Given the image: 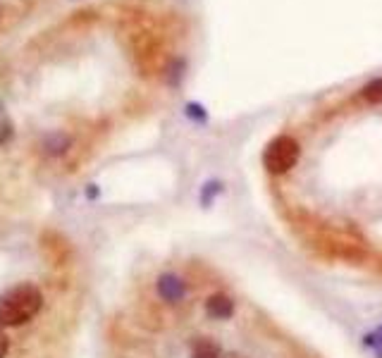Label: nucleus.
Instances as JSON below:
<instances>
[{
  "mask_svg": "<svg viewBox=\"0 0 382 358\" xmlns=\"http://www.w3.org/2000/svg\"><path fill=\"white\" fill-rule=\"evenodd\" d=\"M222 351L220 346L208 337H199L191 342V358H220Z\"/></svg>",
  "mask_w": 382,
  "mask_h": 358,
  "instance_id": "obj_5",
  "label": "nucleus"
},
{
  "mask_svg": "<svg viewBox=\"0 0 382 358\" xmlns=\"http://www.w3.org/2000/svg\"><path fill=\"white\" fill-rule=\"evenodd\" d=\"M0 115H3V103H0Z\"/></svg>",
  "mask_w": 382,
  "mask_h": 358,
  "instance_id": "obj_14",
  "label": "nucleus"
},
{
  "mask_svg": "<svg viewBox=\"0 0 382 358\" xmlns=\"http://www.w3.org/2000/svg\"><path fill=\"white\" fill-rule=\"evenodd\" d=\"M8 354H10V337L0 330V358H5Z\"/></svg>",
  "mask_w": 382,
  "mask_h": 358,
  "instance_id": "obj_10",
  "label": "nucleus"
},
{
  "mask_svg": "<svg viewBox=\"0 0 382 358\" xmlns=\"http://www.w3.org/2000/svg\"><path fill=\"white\" fill-rule=\"evenodd\" d=\"M220 189H222V184H220V182H208L204 187V192H201V203H204V206L211 203V199L220 192Z\"/></svg>",
  "mask_w": 382,
  "mask_h": 358,
  "instance_id": "obj_8",
  "label": "nucleus"
},
{
  "mask_svg": "<svg viewBox=\"0 0 382 358\" xmlns=\"http://www.w3.org/2000/svg\"><path fill=\"white\" fill-rule=\"evenodd\" d=\"M361 94H363V98H366L368 103H375V106L382 103V79H373L370 84L363 86Z\"/></svg>",
  "mask_w": 382,
  "mask_h": 358,
  "instance_id": "obj_7",
  "label": "nucleus"
},
{
  "mask_svg": "<svg viewBox=\"0 0 382 358\" xmlns=\"http://www.w3.org/2000/svg\"><path fill=\"white\" fill-rule=\"evenodd\" d=\"M301 148L292 136H277L268 143L263 153V165L268 167L273 175H282V172L292 170L299 163Z\"/></svg>",
  "mask_w": 382,
  "mask_h": 358,
  "instance_id": "obj_2",
  "label": "nucleus"
},
{
  "mask_svg": "<svg viewBox=\"0 0 382 358\" xmlns=\"http://www.w3.org/2000/svg\"><path fill=\"white\" fill-rule=\"evenodd\" d=\"M206 310L211 317H215V320H227V317H232L234 313V303L229 296H225V294H213V296H208L206 301Z\"/></svg>",
  "mask_w": 382,
  "mask_h": 358,
  "instance_id": "obj_4",
  "label": "nucleus"
},
{
  "mask_svg": "<svg viewBox=\"0 0 382 358\" xmlns=\"http://www.w3.org/2000/svg\"><path fill=\"white\" fill-rule=\"evenodd\" d=\"M220 358H244V356H239V354H222Z\"/></svg>",
  "mask_w": 382,
  "mask_h": 358,
  "instance_id": "obj_13",
  "label": "nucleus"
},
{
  "mask_svg": "<svg viewBox=\"0 0 382 358\" xmlns=\"http://www.w3.org/2000/svg\"><path fill=\"white\" fill-rule=\"evenodd\" d=\"M155 289H158V296L163 299L167 303H177L184 299V294H187V285H184V280L179 275H172V273H165L158 277V282H155Z\"/></svg>",
  "mask_w": 382,
  "mask_h": 358,
  "instance_id": "obj_3",
  "label": "nucleus"
},
{
  "mask_svg": "<svg viewBox=\"0 0 382 358\" xmlns=\"http://www.w3.org/2000/svg\"><path fill=\"white\" fill-rule=\"evenodd\" d=\"M187 115H189L191 120H199V122H204V120H206L204 108L196 106V103H189V106H187Z\"/></svg>",
  "mask_w": 382,
  "mask_h": 358,
  "instance_id": "obj_9",
  "label": "nucleus"
},
{
  "mask_svg": "<svg viewBox=\"0 0 382 358\" xmlns=\"http://www.w3.org/2000/svg\"><path fill=\"white\" fill-rule=\"evenodd\" d=\"M10 136H13V124L5 122L3 127H0V146H3V143L8 141Z\"/></svg>",
  "mask_w": 382,
  "mask_h": 358,
  "instance_id": "obj_11",
  "label": "nucleus"
},
{
  "mask_svg": "<svg viewBox=\"0 0 382 358\" xmlns=\"http://www.w3.org/2000/svg\"><path fill=\"white\" fill-rule=\"evenodd\" d=\"M89 199H94V196H98V189H96V184H89Z\"/></svg>",
  "mask_w": 382,
  "mask_h": 358,
  "instance_id": "obj_12",
  "label": "nucleus"
},
{
  "mask_svg": "<svg viewBox=\"0 0 382 358\" xmlns=\"http://www.w3.org/2000/svg\"><path fill=\"white\" fill-rule=\"evenodd\" d=\"M43 308V294L34 285L13 287L0 296V327H20L38 315Z\"/></svg>",
  "mask_w": 382,
  "mask_h": 358,
  "instance_id": "obj_1",
  "label": "nucleus"
},
{
  "mask_svg": "<svg viewBox=\"0 0 382 358\" xmlns=\"http://www.w3.org/2000/svg\"><path fill=\"white\" fill-rule=\"evenodd\" d=\"M72 146V138H69L67 134H62V131H53V134L45 136L43 141V148L48 155H62L67 153V148Z\"/></svg>",
  "mask_w": 382,
  "mask_h": 358,
  "instance_id": "obj_6",
  "label": "nucleus"
}]
</instances>
